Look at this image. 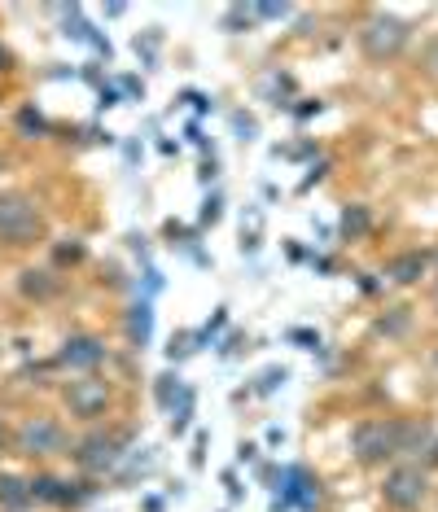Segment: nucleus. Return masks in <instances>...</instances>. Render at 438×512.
Listing matches in <instances>:
<instances>
[{
    "label": "nucleus",
    "instance_id": "nucleus-29",
    "mask_svg": "<svg viewBox=\"0 0 438 512\" xmlns=\"http://www.w3.org/2000/svg\"><path fill=\"white\" fill-rule=\"evenodd\" d=\"M294 114H298V119H311V114H320V101H307V106H298Z\"/></svg>",
    "mask_w": 438,
    "mask_h": 512
},
{
    "label": "nucleus",
    "instance_id": "nucleus-10",
    "mask_svg": "<svg viewBox=\"0 0 438 512\" xmlns=\"http://www.w3.org/2000/svg\"><path fill=\"white\" fill-rule=\"evenodd\" d=\"M27 504H31V486H27V477L0 473V508H9V512H22Z\"/></svg>",
    "mask_w": 438,
    "mask_h": 512
},
{
    "label": "nucleus",
    "instance_id": "nucleus-9",
    "mask_svg": "<svg viewBox=\"0 0 438 512\" xmlns=\"http://www.w3.org/2000/svg\"><path fill=\"white\" fill-rule=\"evenodd\" d=\"M425 267H430V254L425 250H403V254H395V259H386V281L417 285L425 276Z\"/></svg>",
    "mask_w": 438,
    "mask_h": 512
},
{
    "label": "nucleus",
    "instance_id": "nucleus-34",
    "mask_svg": "<svg viewBox=\"0 0 438 512\" xmlns=\"http://www.w3.org/2000/svg\"><path fill=\"white\" fill-rule=\"evenodd\" d=\"M5 442H9V434H5V425H0V451H5Z\"/></svg>",
    "mask_w": 438,
    "mask_h": 512
},
{
    "label": "nucleus",
    "instance_id": "nucleus-21",
    "mask_svg": "<svg viewBox=\"0 0 438 512\" xmlns=\"http://www.w3.org/2000/svg\"><path fill=\"white\" fill-rule=\"evenodd\" d=\"M255 18L281 22V18H290V5H255Z\"/></svg>",
    "mask_w": 438,
    "mask_h": 512
},
{
    "label": "nucleus",
    "instance_id": "nucleus-18",
    "mask_svg": "<svg viewBox=\"0 0 438 512\" xmlns=\"http://www.w3.org/2000/svg\"><path fill=\"white\" fill-rule=\"evenodd\" d=\"M206 342V337L202 333H184V337H171V346H167V359H171V364H176V359H184V355H193V351H198V346Z\"/></svg>",
    "mask_w": 438,
    "mask_h": 512
},
{
    "label": "nucleus",
    "instance_id": "nucleus-2",
    "mask_svg": "<svg viewBox=\"0 0 438 512\" xmlns=\"http://www.w3.org/2000/svg\"><path fill=\"white\" fill-rule=\"evenodd\" d=\"M44 237V211L36 206V197L5 189L0 193V246H36Z\"/></svg>",
    "mask_w": 438,
    "mask_h": 512
},
{
    "label": "nucleus",
    "instance_id": "nucleus-15",
    "mask_svg": "<svg viewBox=\"0 0 438 512\" xmlns=\"http://www.w3.org/2000/svg\"><path fill=\"white\" fill-rule=\"evenodd\" d=\"M22 289H27L31 298H49V294H57V281L49 272H22Z\"/></svg>",
    "mask_w": 438,
    "mask_h": 512
},
{
    "label": "nucleus",
    "instance_id": "nucleus-26",
    "mask_svg": "<svg viewBox=\"0 0 438 512\" xmlns=\"http://www.w3.org/2000/svg\"><path fill=\"white\" fill-rule=\"evenodd\" d=\"M184 101H189V106H193V110H211V101H206V97H202V92H184Z\"/></svg>",
    "mask_w": 438,
    "mask_h": 512
},
{
    "label": "nucleus",
    "instance_id": "nucleus-33",
    "mask_svg": "<svg viewBox=\"0 0 438 512\" xmlns=\"http://www.w3.org/2000/svg\"><path fill=\"white\" fill-rule=\"evenodd\" d=\"M9 66H14V57H9V49L0 44V71H9Z\"/></svg>",
    "mask_w": 438,
    "mask_h": 512
},
{
    "label": "nucleus",
    "instance_id": "nucleus-25",
    "mask_svg": "<svg viewBox=\"0 0 438 512\" xmlns=\"http://www.w3.org/2000/svg\"><path fill=\"white\" fill-rule=\"evenodd\" d=\"M425 66H430V71L438 75V36H434L430 44H425Z\"/></svg>",
    "mask_w": 438,
    "mask_h": 512
},
{
    "label": "nucleus",
    "instance_id": "nucleus-16",
    "mask_svg": "<svg viewBox=\"0 0 438 512\" xmlns=\"http://www.w3.org/2000/svg\"><path fill=\"white\" fill-rule=\"evenodd\" d=\"M149 324H154V311H149V302H141V307H132L128 329H132V337H136V346H145V342H149Z\"/></svg>",
    "mask_w": 438,
    "mask_h": 512
},
{
    "label": "nucleus",
    "instance_id": "nucleus-1",
    "mask_svg": "<svg viewBox=\"0 0 438 512\" xmlns=\"http://www.w3.org/2000/svg\"><path fill=\"white\" fill-rule=\"evenodd\" d=\"M430 425L425 421H399V416H368L351 429V456L360 464H386L395 456H408L412 447H425Z\"/></svg>",
    "mask_w": 438,
    "mask_h": 512
},
{
    "label": "nucleus",
    "instance_id": "nucleus-17",
    "mask_svg": "<svg viewBox=\"0 0 438 512\" xmlns=\"http://www.w3.org/2000/svg\"><path fill=\"white\" fill-rule=\"evenodd\" d=\"M180 390H184V386H180L176 372H163V377H158V386H154L158 407H171V403H176V394H180Z\"/></svg>",
    "mask_w": 438,
    "mask_h": 512
},
{
    "label": "nucleus",
    "instance_id": "nucleus-20",
    "mask_svg": "<svg viewBox=\"0 0 438 512\" xmlns=\"http://www.w3.org/2000/svg\"><path fill=\"white\" fill-rule=\"evenodd\" d=\"M219 206H224V197H219V193L206 197V202H202V224H219V215H224Z\"/></svg>",
    "mask_w": 438,
    "mask_h": 512
},
{
    "label": "nucleus",
    "instance_id": "nucleus-27",
    "mask_svg": "<svg viewBox=\"0 0 438 512\" xmlns=\"http://www.w3.org/2000/svg\"><path fill=\"white\" fill-rule=\"evenodd\" d=\"M290 337H294V342H303V346H320V337H316V333H307V329H294Z\"/></svg>",
    "mask_w": 438,
    "mask_h": 512
},
{
    "label": "nucleus",
    "instance_id": "nucleus-11",
    "mask_svg": "<svg viewBox=\"0 0 438 512\" xmlns=\"http://www.w3.org/2000/svg\"><path fill=\"white\" fill-rule=\"evenodd\" d=\"M27 486H31V499H40V504H62V491H66L62 477L36 473V477H27Z\"/></svg>",
    "mask_w": 438,
    "mask_h": 512
},
{
    "label": "nucleus",
    "instance_id": "nucleus-5",
    "mask_svg": "<svg viewBox=\"0 0 438 512\" xmlns=\"http://www.w3.org/2000/svg\"><path fill=\"white\" fill-rule=\"evenodd\" d=\"M425 495H430V477H425L421 464H395L382 482V499L395 512H417L425 504Z\"/></svg>",
    "mask_w": 438,
    "mask_h": 512
},
{
    "label": "nucleus",
    "instance_id": "nucleus-4",
    "mask_svg": "<svg viewBox=\"0 0 438 512\" xmlns=\"http://www.w3.org/2000/svg\"><path fill=\"white\" fill-rule=\"evenodd\" d=\"M14 451L31 460H53V456H71L66 451V429L62 421L53 416H27L18 429H14Z\"/></svg>",
    "mask_w": 438,
    "mask_h": 512
},
{
    "label": "nucleus",
    "instance_id": "nucleus-32",
    "mask_svg": "<svg viewBox=\"0 0 438 512\" xmlns=\"http://www.w3.org/2000/svg\"><path fill=\"white\" fill-rule=\"evenodd\" d=\"M224 482H228V495L241 499V486H237V473H224Z\"/></svg>",
    "mask_w": 438,
    "mask_h": 512
},
{
    "label": "nucleus",
    "instance_id": "nucleus-30",
    "mask_svg": "<svg viewBox=\"0 0 438 512\" xmlns=\"http://www.w3.org/2000/svg\"><path fill=\"white\" fill-rule=\"evenodd\" d=\"M202 451H206V434L193 438V464H202Z\"/></svg>",
    "mask_w": 438,
    "mask_h": 512
},
{
    "label": "nucleus",
    "instance_id": "nucleus-23",
    "mask_svg": "<svg viewBox=\"0 0 438 512\" xmlns=\"http://www.w3.org/2000/svg\"><path fill=\"white\" fill-rule=\"evenodd\" d=\"M233 123H237V132H241L237 141H255V132H259V127H255V119H246V114H237Z\"/></svg>",
    "mask_w": 438,
    "mask_h": 512
},
{
    "label": "nucleus",
    "instance_id": "nucleus-24",
    "mask_svg": "<svg viewBox=\"0 0 438 512\" xmlns=\"http://www.w3.org/2000/svg\"><path fill=\"white\" fill-rule=\"evenodd\" d=\"M325 171H329V162H316V167H311V176H307L303 184H298V189H311L316 180H325Z\"/></svg>",
    "mask_w": 438,
    "mask_h": 512
},
{
    "label": "nucleus",
    "instance_id": "nucleus-28",
    "mask_svg": "<svg viewBox=\"0 0 438 512\" xmlns=\"http://www.w3.org/2000/svg\"><path fill=\"white\" fill-rule=\"evenodd\" d=\"M421 469H438V438L430 442V451H425V464H421Z\"/></svg>",
    "mask_w": 438,
    "mask_h": 512
},
{
    "label": "nucleus",
    "instance_id": "nucleus-22",
    "mask_svg": "<svg viewBox=\"0 0 438 512\" xmlns=\"http://www.w3.org/2000/svg\"><path fill=\"white\" fill-rule=\"evenodd\" d=\"M285 377H290V372H285V368H268V372H263V381H259V394H268V390H276V386H281V381Z\"/></svg>",
    "mask_w": 438,
    "mask_h": 512
},
{
    "label": "nucleus",
    "instance_id": "nucleus-13",
    "mask_svg": "<svg viewBox=\"0 0 438 512\" xmlns=\"http://www.w3.org/2000/svg\"><path fill=\"white\" fill-rule=\"evenodd\" d=\"M167 412H171V434H184V429H189V421H193V390L184 386Z\"/></svg>",
    "mask_w": 438,
    "mask_h": 512
},
{
    "label": "nucleus",
    "instance_id": "nucleus-3",
    "mask_svg": "<svg viewBox=\"0 0 438 512\" xmlns=\"http://www.w3.org/2000/svg\"><path fill=\"white\" fill-rule=\"evenodd\" d=\"M412 44V27L403 18H395V14H368L364 18V27H360V49H364V57L368 62H395V57L403 53Z\"/></svg>",
    "mask_w": 438,
    "mask_h": 512
},
{
    "label": "nucleus",
    "instance_id": "nucleus-12",
    "mask_svg": "<svg viewBox=\"0 0 438 512\" xmlns=\"http://www.w3.org/2000/svg\"><path fill=\"white\" fill-rule=\"evenodd\" d=\"M368 228H373V215H368V206H347V211H342V232H347V241L368 237Z\"/></svg>",
    "mask_w": 438,
    "mask_h": 512
},
{
    "label": "nucleus",
    "instance_id": "nucleus-8",
    "mask_svg": "<svg viewBox=\"0 0 438 512\" xmlns=\"http://www.w3.org/2000/svg\"><path fill=\"white\" fill-rule=\"evenodd\" d=\"M101 359H106V342H101V337H92V333L66 337L62 351H57V364L71 368V372H92Z\"/></svg>",
    "mask_w": 438,
    "mask_h": 512
},
{
    "label": "nucleus",
    "instance_id": "nucleus-14",
    "mask_svg": "<svg viewBox=\"0 0 438 512\" xmlns=\"http://www.w3.org/2000/svg\"><path fill=\"white\" fill-rule=\"evenodd\" d=\"M255 22H259L255 18V5H233L224 14V31H228V36H241V31H250Z\"/></svg>",
    "mask_w": 438,
    "mask_h": 512
},
{
    "label": "nucleus",
    "instance_id": "nucleus-7",
    "mask_svg": "<svg viewBox=\"0 0 438 512\" xmlns=\"http://www.w3.org/2000/svg\"><path fill=\"white\" fill-rule=\"evenodd\" d=\"M62 399H66V407H71V416H79V421H97V416H106L114 390H110L106 377H92V372H84V377L66 381Z\"/></svg>",
    "mask_w": 438,
    "mask_h": 512
},
{
    "label": "nucleus",
    "instance_id": "nucleus-31",
    "mask_svg": "<svg viewBox=\"0 0 438 512\" xmlns=\"http://www.w3.org/2000/svg\"><path fill=\"white\" fill-rule=\"evenodd\" d=\"M106 106H119V92H114V88L101 92V110H106Z\"/></svg>",
    "mask_w": 438,
    "mask_h": 512
},
{
    "label": "nucleus",
    "instance_id": "nucleus-19",
    "mask_svg": "<svg viewBox=\"0 0 438 512\" xmlns=\"http://www.w3.org/2000/svg\"><path fill=\"white\" fill-rule=\"evenodd\" d=\"M18 127H22V132H27V136H31V132H36V136H40V132H44V127H49V123H44V119H40V114H36V110H22V114H18Z\"/></svg>",
    "mask_w": 438,
    "mask_h": 512
},
{
    "label": "nucleus",
    "instance_id": "nucleus-6",
    "mask_svg": "<svg viewBox=\"0 0 438 512\" xmlns=\"http://www.w3.org/2000/svg\"><path fill=\"white\" fill-rule=\"evenodd\" d=\"M123 447H128V434H119V429H97V434L75 442L71 456L84 473H110L114 464L123 460Z\"/></svg>",
    "mask_w": 438,
    "mask_h": 512
}]
</instances>
